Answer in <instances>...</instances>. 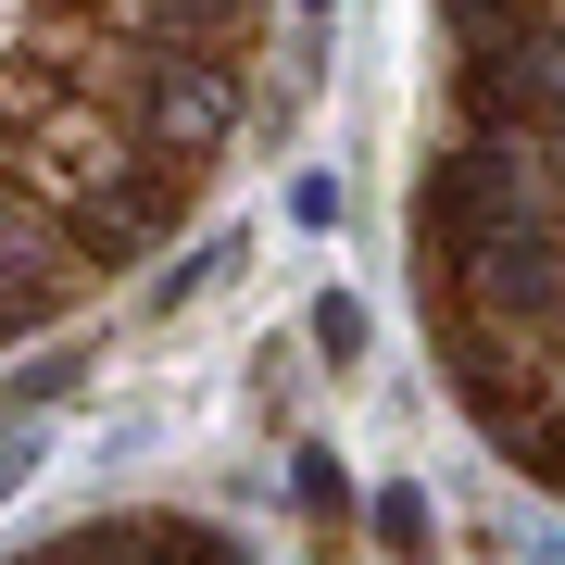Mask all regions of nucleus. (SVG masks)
Listing matches in <instances>:
<instances>
[{
    "instance_id": "1",
    "label": "nucleus",
    "mask_w": 565,
    "mask_h": 565,
    "mask_svg": "<svg viewBox=\"0 0 565 565\" xmlns=\"http://www.w3.org/2000/svg\"><path fill=\"white\" fill-rule=\"evenodd\" d=\"M452 126L415 189V289L452 403L565 490V0H440Z\"/></svg>"
},
{
    "instance_id": "2",
    "label": "nucleus",
    "mask_w": 565,
    "mask_h": 565,
    "mask_svg": "<svg viewBox=\"0 0 565 565\" xmlns=\"http://www.w3.org/2000/svg\"><path fill=\"white\" fill-rule=\"evenodd\" d=\"M13 565H252V553L189 527V515H88V527H63V541L13 553Z\"/></svg>"
},
{
    "instance_id": "3",
    "label": "nucleus",
    "mask_w": 565,
    "mask_h": 565,
    "mask_svg": "<svg viewBox=\"0 0 565 565\" xmlns=\"http://www.w3.org/2000/svg\"><path fill=\"white\" fill-rule=\"evenodd\" d=\"M39 452H51V415H39V403H0V503L39 478Z\"/></svg>"
},
{
    "instance_id": "4",
    "label": "nucleus",
    "mask_w": 565,
    "mask_h": 565,
    "mask_svg": "<svg viewBox=\"0 0 565 565\" xmlns=\"http://www.w3.org/2000/svg\"><path fill=\"white\" fill-rule=\"evenodd\" d=\"M377 541H390V565H427V503L415 490H377Z\"/></svg>"
},
{
    "instance_id": "5",
    "label": "nucleus",
    "mask_w": 565,
    "mask_h": 565,
    "mask_svg": "<svg viewBox=\"0 0 565 565\" xmlns=\"http://www.w3.org/2000/svg\"><path fill=\"white\" fill-rule=\"evenodd\" d=\"M315 352H327V364L364 352V302H352V289H327V302H315Z\"/></svg>"
},
{
    "instance_id": "6",
    "label": "nucleus",
    "mask_w": 565,
    "mask_h": 565,
    "mask_svg": "<svg viewBox=\"0 0 565 565\" xmlns=\"http://www.w3.org/2000/svg\"><path fill=\"white\" fill-rule=\"evenodd\" d=\"M302 503H315V515H340V503H352V478H340L327 452H302Z\"/></svg>"
},
{
    "instance_id": "7",
    "label": "nucleus",
    "mask_w": 565,
    "mask_h": 565,
    "mask_svg": "<svg viewBox=\"0 0 565 565\" xmlns=\"http://www.w3.org/2000/svg\"><path fill=\"white\" fill-rule=\"evenodd\" d=\"M527 553H541V565H565V527H527Z\"/></svg>"
}]
</instances>
